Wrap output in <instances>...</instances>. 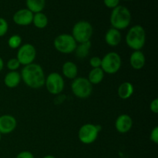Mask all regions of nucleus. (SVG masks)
Returning <instances> with one entry per match:
<instances>
[{
    "label": "nucleus",
    "mask_w": 158,
    "mask_h": 158,
    "mask_svg": "<svg viewBox=\"0 0 158 158\" xmlns=\"http://www.w3.org/2000/svg\"><path fill=\"white\" fill-rule=\"evenodd\" d=\"M20 75L25 84L32 89H40L45 85L44 71L42 66L37 63H32L24 66Z\"/></svg>",
    "instance_id": "nucleus-1"
},
{
    "label": "nucleus",
    "mask_w": 158,
    "mask_h": 158,
    "mask_svg": "<svg viewBox=\"0 0 158 158\" xmlns=\"http://www.w3.org/2000/svg\"><path fill=\"white\" fill-rule=\"evenodd\" d=\"M125 40L128 47L134 51L141 50L146 43L145 29L140 25H135L128 30Z\"/></svg>",
    "instance_id": "nucleus-2"
},
{
    "label": "nucleus",
    "mask_w": 158,
    "mask_h": 158,
    "mask_svg": "<svg viewBox=\"0 0 158 158\" xmlns=\"http://www.w3.org/2000/svg\"><path fill=\"white\" fill-rule=\"evenodd\" d=\"M131 14L129 9L123 6H118L113 9L110 15V23L112 28L122 30L130 26Z\"/></svg>",
    "instance_id": "nucleus-3"
},
{
    "label": "nucleus",
    "mask_w": 158,
    "mask_h": 158,
    "mask_svg": "<svg viewBox=\"0 0 158 158\" xmlns=\"http://www.w3.org/2000/svg\"><path fill=\"white\" fill-rule=\"evenodd\" d=\"M93 26L89 22L79 21L76 23L73 27L72 35L78 43H86L90 41V39L93 35Z\"/></svg>",
    "instance_id": "nucleus-4"
},
{
    "label": "nucleus",
    "mask_w": 158,
    "mask_h": 158,
    "mask_svg": "<svg viewBox=\"0 0 158 158\" xmlns=\"http://www.w3.org/2000/svg\"><path fill=\"white\" fill-rule=\"evenodd\" d=\"M122 65V60L117 52H110L101 59V68L104 73L115 74L120 70Z\"/></svg>",
    "instance_id": "nucleus-5"
},
{
    "label": "nucleus",
    "mask_w": 158,
    "mask_h": 158,
    "mask_svg": "<svg viewBox=\"0 0 158 158\" xmlns=\"http://www.w3.org/2000/svg\"><path fill=\"white\" fill-rule=\"evenodd\" d=\"M53 45L58 52L63 54H69L75 51L77 46V43L72 35L63 33L56 37Z\"/></svg>",
    "instance_id": "nucleus-6"
},
{
    "label": "nucleus",
    "mask_w": 158,
    "mask_h": 158,
    "mask_svg": "<svg viewBox=\"0 0 158 158\" xmlns=\"http://www.w3.org/2000/svg\"><path fill=\"white\" fill-rule=\"evenodd\" d=\"M101 130L102 127L100 125L93 123L83 124L78 131L79 140L84 144H91L96 141Z\"/></svg>",
    "instance_id": "nucleus-7"
},
{
    "label": "nucleus",
    "mask_w": 158,
    "mask_h": 158,
    "mask_svg": "<svg viewBox=\"0 0 158 158\" xmlns=\"http://www.w3.org/2000/svg\"><path fill=\"white\" fill-rule=\"evenodd\" d=\"M71 89L74 95L80 99H86L93 92V85L87 78L77 77L71 83Z\"/></svg>",
    "instance_id": "nucleus-8"
},
{
    "label": "nucleus",
    "mask_w": 158,
    "mask_h": 158,
    "mask_svg": "<svg viewBox=\"0 0 158 158\" xmlns=\"http://www.w3.org/2000/svg\"><path fill=\"white\" fill-rule=\"evenodd\" d=\"M45 86L49 94L52 95H58L63 92L64 89L65 82L63 77L56 72L49 73L46 77Z\"/></svg>",
    "instance_id": "nucleus-9"
},
{
    "label": "nucleus",
    "mask_w": 158,
    "mask_h": 158,
    "mask_svg": "<svg viewBox=\"0 0 158 158\" xmlns=\"http://www.w3.org/2000/svg\"><path fill=\"white\" fill-rule=\"evenodd\" d=\"M36 57V49L33 45L30 43L23 44L19 48L16 59L19 63L23 66L31 64Z\"/></svg>",
    "instance_id": "nucleus-10"
},
{
    "label": "nucleus",
    "mask_w": 158,
    "mask_h": 158,
    "mask_svg": "<svg viewBox=\"0 0 158 158\" xmlns=\"http://www.w3.org/2000/svg\"><path fill=\"white\" fill-rule=\"evenodd\" d=\"M17 127L16 119L12 115L0 116V134H8L13 132Z\"/></svg>",
    "instance_id": "nucleus-11"
},
{
    "label": "nucleus",
    "mask_w": 158,
    "mask_h": 158,
    "mask_svg": "<svg viewBox=\"0 0 158 158\" xmlns=\"http://www.w3.org/2000/svg\"><path fill=\"white\" fill-rule=\"evenodd\" d=\"M33 15L28 9H22L15 12L13 15V21L18 26H26L32 23Z\"/></svg>",
    "instance_id": "nucleus-12"
},
{
    "label": "nucleus",
    "mask_w": 158,
    "mask_h": 158,
    "mask_svg": "<svg viewBox=\"0 0 158 158\" xmlns=\"http://www.w3.org/2000/svg\"><path fill=\"white\" fill-rule=\"evenodd\" d=\"M133 127V120L127 114H121L115 121V128L120 134L129 132Z\"/></svg>",
    "instance_id": "nucleus-13"
},
{
    "label": "nucleus",
    "mask_w": 158,
    "mask_h": 158,
    "mask_svg": "<svg viewBox=\"0 0 158 158\" xmlns=\"http://www.w3.org/2000/svg\"><path fill=\"white\" fill-rule=\"evenodd\" d=\"M146 63V57L141 50H135L130 56V64L133 69L140 70L143 69Z\"/></svg>",
    "instance_id": "nucleus-14"
},
{
    "label": "nucleus",
    "mask_w": 158,
    "mask_h": 158,
    "mask_svg": "<svg viewBox=\"0 0 158 158\" xmlns=\"http://www.w3.org/2000/svg\"><path fill=\"white\" fill-rule=\"evenodd\" d=\"M122 35L120 30L110 28L106 31L105 34V42L110 46H117L120 43Z\"/></svg>",
    "instance_id": "nucleus-15"
},
{
    "label": "nucleus",
    "mask_w": 158,
    "mask_h": 158,
    "mask_svg": "<svg viewBox=\"0 0 158 158\" xmlns=\"http://www.w3.org/2000/svg\"><path fill=\"white\" fill-rule=\"evenodd\" d=\"M62 72L66 78L69 80H74L78 75V67L77 64L72 61H66L63 63L62 67Z\"/></svg>",
    "instance_id": "nucleus-16"
},
{
    "label": "nucleus",
    "mask_w": 158,
    "mask_h": 158,
    "mask_svg": "<svg viewBox=\"0 0 158 158\" xmlns=\"http://www.w3.org/2000/svg\"><path fill=\"white\" fill-rule=\"evenodd\" d=\"M21 80V75L17 71H10L5 76L4 83L8 88L13 89L19 86Z\"/></svg>",
    "instance_id": "nucleus-17"
},
{
    "label": "nucleus",
    "mask_w": 158,
    "mask_h": 158,
    "mask_svg": "<svg viewBox=\"0 0 158 158\" xmlns=\"http://www.w3.org/2000/svg\"><path fill=\"white\" fill-rule=\"evenodd\" d=\"M134 86L130 82H123L119 86L118 89H117L119 97L122 100H127L131 98V96L134 94Z\"/></svg>",
    "instance_id": "nucleus-18"
},
{
    "label": "nucleus",
    "mask_w": 158,
    "mask_h": 158,
    "mask_svg": "<svg viewBox=\"0 0 158 158\" xmlns=\"http://www.w3.org/2000/svg\"><path fill=\"white\" fill-rule=\"evenodd\" d=\"M104 78V72L101 68H93L88 74L87 80L92 85H97L101 83Z\"/></svg>",
    "instance_id": "nucleus-19"
},
{
    "label": "nucleus",
    "mask_w": 158,
    "mask_h": 158,
    "mask_svg": "<svg viewBox=\"0 0 158 158\" xmlns=\"http://www.w3.org/2000/svg\"><path fill=\"white\" fill-rule=\"evenodd\" d=\"M46 6V0H26V6L33 14L41 12Z\"/></svg>",
    "instance_id": "nucleus-20"
},
{
    "label": "nucleus",
    "mask_w": 158,
    "mask_h": 158,
    "mask_svg": "<svg viewBox=\"0 0 158 158\" xmlns=\"http://www.w3.org/2000/svg\"><path fill=\"white\" fill-rule=\"evenodd\" d=\"M91 48L90 41L86 42V43H79L75 49L76 56L79 59L86 58L89 52V49Z\"/></svg>",
    "instance_id": "nucleus-21"
},
{
    "label": "nucleus",
    "mask_w": 158,
    "mask_h": 158,
    "mask_svg": "<svg viewBox=\"0 0 158 158\" xmlns=\"http://www.w3.org/2000/svg\"><path fill=\"white\" fill-rule=\"evenodd\" d=\"M32 23L38 29H44L48 25V18L43 12H37L33 15Z\"/></svg>",
    "instance_id": "nucleus-22"
},
{
    "label": "nucleus",
    "mask_w": 158,
    "mask_h": 158,
    "mask_svg": "<svg viewBox=\"0 0 158 158\" xmlns=\"http://www.w3.org/2000/svg\"><path fill=\"white\" fill-rule=\"evenodd\" d=\"M22 41L23 40L19 35H12L8 40V45L12 49H19L22 46Z\"/></svg>",
    "instance_id": "nucleus-23"
},
{
    "label": "nucleus",
    "mask_w": 158,
    "mask_h": 158,
    "mask_svg": "<svg viewBox=\"0 0 158 158\" xmlns=\"http://www.w3.org/2000/svg\"><path fill=\"white\" fill-rule=\"evenodd\" d=\"M6 66H7V68L10 71H16V69L19 68L21 64H20L19 62L16 58H12L8 60Z\"/></svg>",
    "instance_id": "nucleus-24"
},
{
    "label": "nucleus",
    "mask_w": 158,
    "mask_h": 158,
    "mask_svg": "<svg viewBox=\"0 0 158 158\" xmlns=\"http://www.w3.org/2000/svg\"><path fill=\"white\" fill-rule=\"evenodd\" d=\"M9 24L5 19L0 17V37H2L7 33Z\"/></svg>",
    "instance_id": "nucleus-25"
},
{
    "label": "nucleus",
    "mask_w": 158,
    "mask_h": 158,
    "mask_svg": "<svg viewBox=\"0 0 158 158\" xmlns=\"http://www.w3.org/2000/svg\"><path fill=\"white\" fill-rule=\"evenodd\" d=\"M89 65L92 68H100L101 66V59L99 56H93L89 60Z\"/></svg>",
    "instance_id": "nucleus-26"
},
{
    "label": "nucleus",
    "mask_w": 158,
    "mask_h": 158,
    "mask_svg": "<svg viewBox=\"0 0 158 158\" xmlns=\"http://www.w3.org/2000/svg\"><path fill=\"white\" fill-rule=\"evenodd\" d=\"M150 139L153 143L155 144L158 143V127H155L154 129L151 131V135H150Z\"/></svg>",
    "instance_id": "nucleus-27"
},
{
    "label": "nucleus",
    "mask_w": 158,
    "mask_h": 158,
    "mask_svg": "<svg viewBox=\"0 0 158 158\" xmlns=\"http://www.w3.org/2000/svg\"><path fill=\"white\" fill-rule=\"evenodd\" d=\"M103 2L109 9H114L119 6L120 0H103Z\"/></svg>",
    "instance_id": "nucleus-28"
},
{
    "label": "nucleus",
    "mask_w": 158,
    "mask_h": 158,
    "mask_svg": "<svg viewBox=\"0 0 158 158\" xmlns=\"http://www.w3.org/2000/svg\"><path fill=\"white\" fill-rule=\"evenodd\" d=\"M150 109H151V112L154 114H158V99L155 98L154 100H152L150 104Z\"/></svg>",
    "instance_id": "nucleus-29"
},
{
    "label": "nucleus",
    "mask_w": 158,
    "mask_h": 158,
    "mask_svg": "<svg viewBox=\"0 0 158 158\" xmlns=\"http://www.w3.org/2000/svg\"><path fill=\"white\" fill-rule=\"evenodd\" d=\"M15 158H35V157H34L33 154L31 152H29V151H24L19 153L18 155L16 156Z\"/></svg>",
    "instance_id": "nucleus-30"
},
{
    "label": "nucleus",
    "mask_w": 158,
    "mask_h": 158,
    "mask_svg": "<svg viewBox=\"0 0 158 158\" xmlns=\"http://www.w3.org/2000/svg\"><path fill=\"white\" fill-rule=\"evenodd\" d=\"M3 67H4V61H3L2 59L0 57V72L2 70Z\"/></svg>",
    "instance_id": "nucleus-31"
},
{
    "label": "nucleus",
    "mask_w": 158,
    "mask_h": 158,
    "mask_svg": "<svg viewBox=\"0 0 158 158\" xmlns=\"http://www.w3.org/2000/svg\"><path fill=\"white\" fill-rule=\"evenodd\" d=\"M43 158H56V157L52 155H46V156H45Z\"/></svg>",
    "instance_id": "nucleus-32"
},
{
    "label": "nucleus",
    "mask_w": 158,
    "mask_h": 158,
    "mask_svg": "<svg viewBox=\"0 0 158 158\" xmlns=\"http://www.w3.org/2000/svg\"><path fill=\"white\" fill-rule=\"evenodd\" d=\"M1 139H2V134H0V141H1Z\"/></svg>",
    "instance_id": "nucleus-33"
}]
</instances>
